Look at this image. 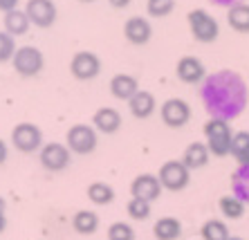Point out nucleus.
Segmentation results:
<instances>
[{
    "mask_svg": "<svg viewBox=\"0 0 249 240\" xmlns=\"http://www.w3.org/2000/svg\"><path fill=\"white\" fill-rule=\"evenodd\" d=\"M153 234H155L157 240H175L178 236L182 234V224L178 218H160L155 223V227H153Z\"/></svg>",
    "mask_w": 249,
    "mask_h": 240,
    "instance_id": "4be33fe9",
    "label": "nucleus"
},
{
    "mask_svg": "<svg viewBox=\"0 0 249 240\" xmlns=\"http://www.w3.org/2000/svg\"><path fill=\"white\" fill-rule=\"evenodd\" d=\"M41 164L47 171H63L70 164V151L68 146L52 141V144H45L41 148Z\"/></svg>",
    "mask_w": 249,
    "mask_h": 240,
    "instance_id": "f8f14e48",
    "label": "nucleus"
},
{
    "mask_svg": "<svg viewBox=\"0 0 249 240\" xmlns=\"http://www.w3.org/2000/svg\"><path fill=\"white\" fill-rule=\"evenodd\" d=\"M81 2H92V0H81Z\"/></svg>",
    "mask_w": 249,
    "mask_h": 240,
    "instance_id": "58836bf2",
    "label": "nucleus"
},
{
    "mask_svg": "<svg viewBox=\"0 0 249 240\" xmlns=\"http://www.w3.org/2000/svg\"><path fill=\"white\" fill-rule=\"evenodd\" d=\"M72 227H74L76 234L90 236L99 229V216L94 213V211H88V209L76 211L74 218H72Z\"/></svg>",
    "mask_w": 249,
    "mask_h": 240,
    "instance_id": "412c9836",
    "label": "nucleus"
},
{
    "mask_svg": "<svg viewBox=\"0 0 249 240\" xmlns=\"http://www.w3.org/2000/svg\"><path fill=\"white\" fill-rule=\"evenodd\" d=\"M12 141L18 151L32 153V151H36V148H41L43 133L38 126H34V123H29V121H23V123H18V126H14Z\"/></svg>",
    "mask_w": 249,
    "mask_h": 240,
    "instance_id": "0eeeda50",
    "label": "nucleus"
},
{
    "mask_svg": "<svg viewBox=\"0 0 249 240\" xmlns=\"http://www.w3.org/2000/svg\"><path fill=\"white\" fill-rule=\"evenodd\" d=\"M189 27H191V34L196 41L200 43H213L220 34V27H218V20H215L211 14H207L204 9H193L189 12Z\"/></svg>",
    "mask_w": 249,
    "mask_h": 240,
    "instance_id": "7ed1b4c3",
    "label": "nucleus"
},
{
    "mask_svg": "<svg viewBox=\"0 0 249 240\" xmlns=\"http://www.w3.org/2000/svg\"><path fill=\"white\" fill-rule=\"evenodd\" d=\"M88 198H90L92 205L106 206L115 200V191H112V187L110 184H106V182H94V184L88 187Z\"/></svg>",
    "mask_w": 249,
    "mask_h": 240,
    "instance_id": "b1692460",
    "label": "nucleus"
},
{
    "mask_svg": "<svg viewBox=\"0 0 249 240\" xmlns=\"http://www.w3.org/2000/svg\"><path fill=\"white\" fill-rule=\"evenodd\" d=\"M18 5V0H0V12H14Z\"/></svg>",
    "mask_w": 249,
    "mask_h": 240,
    "instance_id": "2f4dec72",
    "label": "nucleus"
},
{
    "mask_svg": "<svg viewBox=\"0 0 249 240\" xmlns=\"http://www.w3.org/2000/svg\"><path fill=\"white\" fill-rule=\"evenodd\" d=\"M128 108L137 119L151 117L153 110H155V97L151 92H146V90H137L133 99L128 101Z\"/></svg>",
    "mask_w": 249,
    "mask_h": 240,
    "instance_id": "a211bd4d",
    "label": "nucleus"
},
{
    "mask_svg": "<svg viewBox=\"0 0 249 240\" xmlns=\"http://www.w3.org/2000/svg\"><path fill=\"white\" fill-rule=\"evenodd\" d=\"M238 164H249V148L240 155V157H238Z\"/></svg>",
    "mask_w": 249,
    "mask_h": 240,
    "instance_id": "f704fd0d",
    "label": "nucleus"
},
{
    "mask_svg": "<svg viewBox=\"0 0 249 240\" xmlns=\"http://www.w3.org/2000/svg\"><path fill=\"white\" fill-rule=\"evenodd\" d=\"M202 238L204 240H229L231 236H229V229H227V224L222 223V220H207V223L202 224Z\"/></svg>",
    "mask_w": 249,
    "mask_h": 240,
    "instance_id": "a878e982",
    "label": "nucleus"
},
{
    "mask_svg": "<svg viewBox=\"0 0 249 240\" xmlns=\"http://www.w3.org/2000/svg\"><path fill=\"white\" fill-rule=\"evenodd\" d=\"M108 2H110L115 9H126V7L130 5V0H108Z\"/></svg>",
    "mask_w": 249,
    "mask_h": 240,
    "instance_id": "473e14b6",
    "label": "nucleus"
},
{
    "mask_svg": "<svg viewBox=\"0 0 249 240\" xmlns=\"http://www.w3.org/2000/svg\"><path fill=\"white\" fill-rule=\"evenodd\" d=\"M14 54H16V43H14V36L7 34V32H0V63L12 61Z\"/></svg>",
    "mask_w": 249,
    "mask_h": 240,
    "instance_id": "c756f323",
    "label": "nucleus"
},
{
    "mask_svg": "<svg viewBox=\"0 0 249 240\" xmlns=\"http://www.w3.org/2000/svg\"><path fill=\"white\" fill-rule=\"evenodd\" d=\"M137 79L130 74H117L112 76V81H110V92L115 99H126L130 101L135 97V92H137Z\"/></svg>",
    "mask_w": 249,
    "mask_h": 240,
    "instance_id": "f3484780",
    "label": "nucleus"
},
{
    "mask_svg": "<svg viewBox=\"0 0 249 240\" xmlns=\"http://www.w3.org/2000/svg\"><path fill=\"white\" fill-rule=\"evenodd\" d=\"M189 173L191 171L184 166V162L180 159H168L164 162L162 169H160V182H162V189H168V191H182V189L189 184Z\"/></svg>",
    "mask_w": 249,
    "mask_h": 240,
    "instance_id": "20e7f679",
    "label": "nucleus"
},
{
    "mask_svg": "<svg viewBox=\"0 0 249 240\" xmlns=\"http://www.w3.org/2000/svg\"><path fill=\"white\" fill-rule=\"evenodd\" d=\"M218 206H220L222 216L227 218V220H238V218L245 216V202H240V200L236 198V195H222L220 202H218Z\"/></svg>",
    "mask_w": 249,
    "mask_h": 240,
    "instance_id": "393cba45",
    "label": "nucleus"
},
{
    "mask_svg": "<svg viewBox=\"0 0 249 240\" xmlns=\"http://www.w3.org/2000/svg\"><path fill=\"white\" fill-rule=\"evenodd\" d=\"M25 14L36 27H50L56 20V5L52 0H27Z\"/></svg>",
    "mask_w": 249,
    "mask_h": 240,
    "instance_id": "1a4fd4ad",
    "label": "nucleus"
},
{
    "mask_svg": "<svg viewBox=\"0 0 249 240\" xmlns=\"http://www.w3.org/2000/svg\"><path fill=\"white\" fill-rule=\"evenodd\" d=\"M124 36H126L133 45H146L153 36V27L146 18L133 16V18H128L126 25H124Z\"/></svg>",
    "mask_w": 249,
    "mask_h": 240,
    "instance_id": "ddd939ff",
    "label": "nucleus"
},
{
    "mask_svg": "<svg viewBox=\"0 0 249 240\" xmlns=\"http://www.w3.org/2000/svg\"><path fill=\"white\" fill-rule=\"evenodd\" d=\"M202 99L211 117L231 121L249 103V90L245 79L233 70H220L204 79Z\"/></svg>",
    "mask_w": 249,
    "mask_h": 240,
    "instance_id": "f257e3e1",
    "label": "nucleus"
},
{
    "mask_svg": "<svg viewBox=\"0 0 249 240\" xmlns=\"http://www.w3.org/2000/svg\"><path fill=\"white\" fill-rule=\"evenodd\" d=\"M5 224H7V220H5V213H0V231H5Z\"/></svg>",
    "mask_w": 249,
    "mask_h": 240,
    "instance_id": "c9c22d12",
    "label": "nucleus"
},
{
    "mask_svg": "<svg viewBox=\"0 0 249 240\" xmlns=\"http://www.w3.org/2000/svg\"><path fill=\"white\" fill-rule=\"evenodd\" d=\"M68 148L79 153V155H88L97 148V133L92 126L88 123H76L68 130Z\"/></svg>",
    "mask_w": 249,
    "mask_h": 240,
    "instance_id": "423d86ee",
    "label": "nucleus"
},
{
    "mask_svg": "<svg viewBox=\"0 0 249 240\" xmlns=\"http://www.w3.org/2000/svg\"><path fill=\"white\" fill-rule=\"evenodd\" d=\"M108 240H135V231L126 223H115L108 227Z\"/></svg>",
    "mask_w": 249,
    "mask_h": 240,
    "instance_id": "c85d7f7f",
    "label": "nucleus"
},
{
    "mask_svg": "<svg viewBox=\"0 0 249 240\" xmlns=\"http://www.w3.org/2000/svg\"><path fill=\"white\" fill-rule=\"evenodd\" d=\"M29 18L25 12L20 9H14V12H7L5 14V32L12 36H23L25 32L29 30Z\"/></svg>",
    "mask_w": 249,
    "mask_h": 240,
    "instance_id": "5701e85b",
    "label": "nucleus"
},
{
    "mask_svg": "<svg viewBox=\"0 0 249 240\" xmlns=\"http://www.w3.org/2000/svg\"><path fill=\"white\" fill-rule=\"evenodd\" d=\"M92 121H94V128H97L99 133L112 135V133H117L119 126H122V115H119L115 108H99V110L94 112Z\"/></svg>",
    "mask_w": 249,
    "mask_h": 240,
    "instance_id": "dca6fc26",
    "label": "nucleus"
},
{
    "mask_svg": "<svg viewBox=\"0 0 249 240\" xmlns=\"http://www.w3.org/2000/svg\"><path fill=\"white\" fill-rule=\"evenodd\" d=\"M231 195L249 205V164H238L231 175Z\"/></svg>",
    "mask_w": 249,
    "mask_h": 240,
    "instance_id": "aec40b11",
    "label": "nucleus"
},
{
    "mask_svg": "<svg viewBox=\"0 0 249 240\" xmlns=\"http://www.w3.org/2000/svg\"><path fill=\"white\" fill-rule=\"evenodd\" d=\"M229 240H243V238H238V236H231V238H229Z\"/></svg>",
    "mask_w": 249,
    "mask_h": 240,
    "instance_id": "4c0bfd02",
    "label": "nucleus"
},
{
    "mask_svg": "<svg viewBox=\"0 0 249 240\" xmlns=\"http://www.w3.org/2000/svg\"><path fill=\"white\" fill-rule=\"evenodd\" d=\"M0 213H5V200L0 198Z\"/></svg>",
    "mask_w": 249,
    "mask_h": 240,
    "instance_id": "e433bc0d",
    "label": "nucleus"
},
{
    "mask_svg": "<svg viewBox=\"0 0 249 240\" xmlns=\"http://www.w3.org/2000/svg\"><path fill=\"white\" fill-rule=\"evenodd\" d=\"M12 63H14V70L20 76H34L43 70V54L41 50H36L32 45H23L16 50Z\"/></svg>",
    "mask_w": 249,
    "mask_h": 240,
    "instance_id": "39448f33",
    "label": "nucleus"
},
{
    "mask_svg": "<svg viewBox=\"0 0 249 240\" xmlns=\"http://www.w3.org/2000/svg\"><path fill=\"white\" fill-rule=\"evenodd\" d=\"M204 137H207L209 153H211L213 157H227V155H231L233 133H231L229 121L211 117L204 123Z\"/></svg>",
    "mask_w": 249,
    "mask_h": 240,
    "instance_id": "f03ea898",
    "label": "nucleus"
},
{
    "mask_svg": "<svg viewBox=\"0 0 249 240\" xmlns=\"http://www.w3.org/2000/svg\"><path fill=\"white\" fill-rule=\"evenodd\" d=\"M130 193L137 200H146V202H153V200L160 198L162 193V182L157 175H151V173H142L133 180L130 184Z\"/></svg>",
    "mask_w": 249,
    "mask_h": 240,
    "instance_id": "9b49d317",
    "label": "nucleus"
},
{
    "mask_svg": "<svg viewBox=\"0 0 249 240\" xmlns=\"http://www.w3.org/2000/svg\"><path fill=\"white\" fill-rule=\"evenodd\" d=\"M209 157H211V153H209L207 144H202V141H193V144L186 146L182 162H184V166L189 171H197V169H204V166L209 164Z\"/></svg>",
    "mask_w": 249,
    "mask_h": 240,
    "instance_id": "2eb2a0df",
    "label": "nucleus"
},
{
    "mask_svg": "<svg viewBox=\"0 0 249 240\" xmlns=\"http://www.w3.org/2000/svg\"><path fill=\"white\" fill-rule=\"evenodd\" d=\"M227 23L229 27L240 34H249V5L247 2H236L227 12Z\"/></svg>",
    "mask_w": 249,
    "mask_h": 240,
    "instance_id": "6ab92c4d",
    "label": "nucleus"
},
{
    "mask_svg": "<svg viewBox=\"0 0 249 240\" xmlns=\"http://www.w3.org/2000/svg\"><path fill=\"white\" fill-rule=\"evenodd\" d=\"M160 115H162V121L168 128H182L191 119V105L184 99H168L162 103Z\"/></svg>",
    "mask_w": 249,
    "mask_h": 240,
    "instance_id": "6e6552de",
    "label": "nucleus"
},
{
    "mask_svg": "<svg viewBox=\"0 0 249 240\" xmlns=\"http://www.w3.org/2000/svg\"><path fill=\"white\" fill-rule=\"evenodd\" d=\"M101 70V63H99L97 54L92 52H76L70 61V72L79 79V81H90L99 74Z\"/></svg>",
    "mask_w": 249,
    "mask_h": 240,
    "instance_id": "9d476101",
    "label": "nucleus"
},
{
    "mask_svg": "<svg viewBox=\"0 0 249 240\" xmlns=\"http://www.w3.org/2000/svg\"><path fill=\"white\" fill-rule=\"evenodd\" d=\"M247 148H249V133H245V130L233 133V139H231V155L233 157L238 159Z\"/></svg>",
    "mask_w": 249,
    "mask_h": 240,
    "instance_id": "7c9ffc66",
    "label": "nucleus"
},
{
    "mask_svg": "<svg viewBox=\"0 0 249 240\" xmlns=\"http://www.w3.org/2000/svg\"><path fill=\"white\" fill-rule=\"evenodd\" d=\"M146 9H148L151 16L164 18L175 9V0H148V2H146Z\"/></svg>",
    "mask_w": 249,
    "mask_h": 240,
    "instance_id": "cd10ccee",
    "label": "nucleus"
},
{
    "mask_svg": "<svg viewBox=\"0 0 249 240\" xmlns=\"http://www.w3.org/2000/svg\"><path fill=\"white\" fill-rule=\"evenodd\" d=\"M5 159H7V144L0 139V164H2Z\"/></svg>",
    "mask_w": 249,
    "mask_h": 240,
    "instance_id": "72a5a7b5",
    "label": "nucleus"
},
{
    "mask_svg": "<svg viewBox=\"0 0 249 240\" xmlns=\"http://www.w3.org/2000/svg\"><path fill=\"white\" fill-rule=\"evenodd\" d=\"M204 74H207V70H204L202 61L196 59V56H182L178 61V79L182 83L196 86V83L204 81Z\"/></svg>",
    "mask_w": 249,
    "mask_h": 240,
    "instance_id": "4468645a",
    "label": "nucleus"
},
{
    "mask_svg": "<svg viewBox=\"0 0 249 240\" xmlns=\"http://www.w3.org/2000/svg\"><path fill=\"white\" fill-rule=\"evenodd\" d=\"M126 209H128V216L133 218V220H146V218L151 216V202H146V200L130 198Z\"/></svg>",
    "mask_w": 249,
    "mask_h": 240,
    "instance_id": "bb28decb",
    "label": "nucleus"
}]
</instances>
